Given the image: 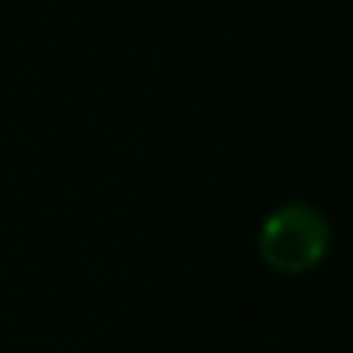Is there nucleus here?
Segmentation results:
<instances>
[{
	"label": "nucleus",
	"mask_w": 353,
	"mask_h": 353,
	"mask_svg": "<svg viewBox=\"0 0 353 353\" xmlns=\"http://www.w3.org/2000/svg\"><path fill=\"white\" fill-rule=\"evenodd\" d=\"M259 254L277 274H312L330 254V221L307 201L277 205L259 228Z\"/></svg>",
	"instance_id": "obj_1"
}]
</instances>
